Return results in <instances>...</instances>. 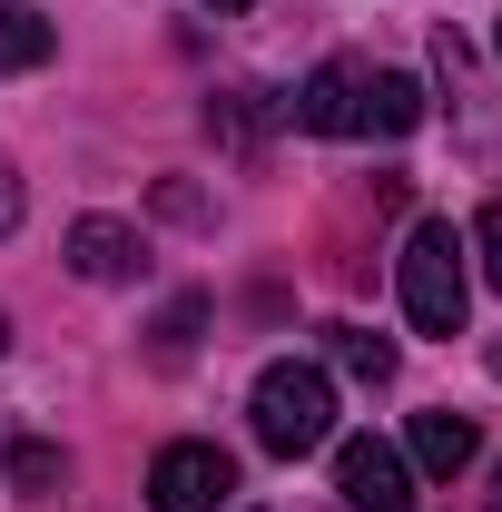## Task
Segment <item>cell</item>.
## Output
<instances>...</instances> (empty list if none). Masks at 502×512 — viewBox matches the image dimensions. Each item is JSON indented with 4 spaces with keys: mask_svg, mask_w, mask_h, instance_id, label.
I'll use <instances>...</instances> for the list:
<instances>
[{
    "mask_svg": "<svg viewBox=\"0 0 502 512\" xmlns=\"http://www.w3.org/2000/svg\"><path fill=\"white\" fill-rule=\"evenodd\" d=\"M493 40H502V30H493Z\"/></svg>",
    "mask_w": 502,
    "mask_h": 512,
    "instance_id": "obj_19",
    "label": "cell"
},
{
    "mask_svg": "<svg viewBox=\"0 0 502 512\" xmlns=\"http://www.w3.org/2000/svg\"><path fill=\"white\" fill-rule=\"evenodd\" d=\"M296 128L315 138H375V69L365 60H325L296 99Z\"/></svg>",
    "mask_w": 502,
    "mask_h": 512,
    "instance_id": "obj_3",
    "label": "cell"
},
{
    "mask_svg": "<svg viewBox=\"0 0 502 512\" xmlns=\"http://www.w3.org/2000/svg\"><path fill=\"white\" fill-rule=\"evenodd\" d=\"M247 424H256V444L286 453V463L315 453L325 434H335V384H325V365H296V355H286V365H266L256 394H247Z\"/></svg>",
    "mask_w": 502,
    "mask_h": 512,
    "instance_id": "obj_2",
    "label": "cell"
},
{
    "mask_svg": "<svg viewBox=\"0 0 502 512\" xmlns=\"http://www.w3.org/2000/svg\"><path fill=\"white\" fill-rule=\"evenodd\" d=\"M463 237H453V217H424L414 237H404V256H394V276H404V316H414V335H463V306H473V266H463Z\"/></svg>",
    "mask_w": 502,
    "mask_h": 512,
    "instance_id": "obj_1",
    "label": "cell"
},
{
    "mask_svg": "<svg viewBox=\"0 0 502 512\" xmlns=\"http://www.w3.org/2000/svg\"><path fill=\"white\" fill-rule=\"evenodd\" d=\"M188 335H197V296H188V306H168V325H158V345H168V355H188Z\"/></svg>",
    "mask_w": 502,
    "mask_h": 512,
    "instance_id": "obj_13",
    "label": "cell"
},
{
    "mask_svg": "<svg viewBox=\"0 0 502 512\" xmlns=\"http://www.w3.org/2000/svg\"><path fill=\"white\" fill-rule=\"evenodd\" d=\"M493 512H502V463H493Z\"/></svg>",
    "mask_w": 502,
    "mask_h": 512,
    "instance_id": "obj_15",
    "label": "cell"
},
{
    "mask_svg": "<svg viewBox=\"0 0 502 512\" xmlns=\"http://www.w3.org/2000/svg\"><path fill=\"white\" fill-rule=\"evenodd\" d=\"M0 463H10V483H20V493H50V483L69 473L60 444H20V453H0Z\"/></svg>",
    "mask_w": 502,
    "mask_h": 512,
    "instance_id": "obj_11",
    "label": "cell"
},
{
    "mask_svg": "<svg viewBox=\"0 0 502 512\" xmlns=\"http://www.w3.org/2000/svg\"><path fill=\"white\" fill-rule=\"evenodd\" d=\"M10 227H20V168L0 158V237H10Z\"/></svg>",
    "mask_w": 502,
    "mask_h": 512,
    "instance_id": "obj_14",
    "label": "cell"
},
{
    "mask_svg": "<svg viewBox=\"0 0 502 512\" xmlns=\"http://www.w3.org/2000/svg\"><path fill=\"white\" fill-rule=\"evenodd\" d=\"M404 463L453 483V473L473 463V424H463V414H414V453H404Z\"/></svg>",
    "mask_w": 502,
    "mask_h": 512,
    "instance_id": "obj_7",
    "label": "cell"
},
{
    "mask_svg": "<svg viewBox=\"0 0 502 512\" xmlns=\"http://www.w3.org/2000/svg\"><path fill=\"white\" fill-rule=\"evenodd\" d=\"M335 493H345V512H414V463L384 434H355L335 453Z\"/></svg>",
    "mask_w": 502,
    "mask_h": 512,
    "instance_id": "obj_5",
    "label": "cell"
},
{
    "mask_svg": "<svg viewBox=\"0 0 502 512\" xmlns=\"http://www.w3.org/2000/svg\"><path fill=\"white\" fill-rule=\"evenodd\" d=\"M493 375H502V335H493Z\"/></svg>",
    "mask_w": 502,
    "mask_h": 512,
    "instance_id": "obj_16",
    "label": "cell"
},
{
    "mask_svg": "<svg viewBox=\"0 0 502 512\" xmlns=\"http://www.w3.org/2000/svg\"><path fill=\"white\" fill-rule=\"evenodd\" d=\"M0 345H10V335H0Z\"/></svg>",
    "mask_w": 502,
    "mask_h": 512,
    "instance_id": "obj_18",
    "label": "cell"
},
{
    "mask_svg": "<svg viewBox=\"0 0 502 512\" xmlns=\"http://www.w3.org/2000/svg\"><path fill=\"white\" fill-rule=\"evenodd\" d=\"M414 119H424V89L404 69H375V138H404Z\"/></svg>",
    "mask_w": 502,
    "mask_h": 512,
    "instance_id": "obj_10",
    "label": "cell"
},
{
    "mask_svg": "<svg viewBox=\"0 0 502 512\" xmlns=\"http://www.w3.org/2000/svg\"><path fill=\"white\" fill-rule=\"evenodd\" d=\"M227 493H237V463H227L217 444H168L158 463H148V503L158 512H217Z\"/></svg>",
    "mask_w": 502,
    "mask_h": 512,
    "instance_id": "obj_4",
    "label": "cell"
},
{
    "mask_svg": "<svg viewBox=\"0 0 502 512\" xmlns=\"http://www.w3.org/2000/svg\"><path fill=\"white\" fill-rule=\"evenodd\" d=\"M217 10H247V0H217Z\"/></svg>",
    "mask_w": 502,
    "mask_h": 512,
    "instance_id": "obj_17",
    "label": "cell"
},
{
    "mask_svg": "<svg viewBox=\"0 0 502 512\" xmlns=\"http://www.w3.org/2000/svg\"><path fill=\"white\" fill-rule=\"evenodd\" d=\"M325 355H335L355 384H384V375H394V345H384L375 325H325Z\"/></svg>",
    "mask_w": 502,
    "mask_h": 512,
    "instance_id": "obj_9",
    "label": "cell"
},
{
    "mask_svg": "<svg viewBox=\"0 0 502 512\" xmlns=\"http://www.w3.org/2000/svg\"><path fill=\"white\" fill-rule=\"evenodd\" d=\"M463 247L483 256V276H493V286H502V197H493V207H483V217H473V237H463Z\"/></svg>",
    "mask_w": 502,
    "mask_h": 512,
    "instance_id": "obj_12",
    "label": "cell"
},
{
    "mask_svg": "<svg viewBox=\"0 0 502 512\" xmlns=\"http://www.w3.org/2000/svg\"><path fill=\"white\" fill-rule=\"evenodd\" d=\"M69 266H79L89 286H128V276H138V227H119V217H79V227H69Z\"/></svg>",
    "mask_w": 502,
    "mask_h": 512,
    "instance_id": "obj_6",
    "label": "cell"
},
{
    "mask_svg": "<svg viewBox=\"0 0 502 512\" xmlns=\"http://www.w3.org/2000/svg\"><path fill=\"white\" fill-rule=\"evenodd\" d=\"M60 50V30L40 20V10H20V0H0V69H40Z\"/></svg>",
    "mask_w": 502,
    "mask_h": 512,
    "instance_id": "obj_8",
    "label": "cell"
}]
</instances>
